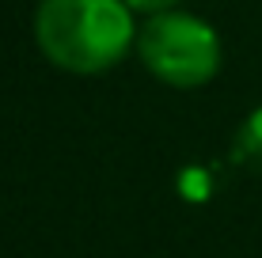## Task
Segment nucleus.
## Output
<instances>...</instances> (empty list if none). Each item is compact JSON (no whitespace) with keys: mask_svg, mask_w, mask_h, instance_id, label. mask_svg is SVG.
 Returning <instances> with one entry per match:
<instances>
[{"mask_svg":"<svg viewBox=\"0 0 262 258\" xmlns=\"http://www.w3.org/2000/svg\"><path fill=\"white\" fill-rule=\"evenodd\" d=\"M34 42L57 68L95 76L129 53L137 27L125 0H42L34 12Z\"/></svg>","mask_w":262,"mask_h":258,"instance_id":"obj_1","label":"nucleus"},{"mask_svg":"<svg viewBox=\"0 0 262 258\" xmlns=\"http://www.w3.org/2000/svg\"><path fill=\"white\" fill-rule=\"evenodd\" d=\"M137 53L156 80L171 87H198L221 68V38L205 19L186 12H160L137 31Z\"/></svg>","mask_w":262,"mask_h":258,"instance_id":"obj_2","label":"nucleus"},{"mask_svg":"<svg viewBox=\"0 0 262 258\" xmlns=\"http://www.w3.org/2000/svg\"><path fill=\"white\" fill-rule=\"evenodd\" d=\"M236 159L251 167H262V106L243 122L239 137H236Z\"/></svg>","mask_w":262,"mask_h":258,"instance_id":"obj_3","label":"nucleus"},{"mask_svg":"<svg viewBox=\"0 0 262 258\" xmlns=\"http://www.w3.org/2000/svg\"><path fill=\"white\" fill-rule=\"evenodd\" d=\"M133 15H160V12H171L179 0H125Z\"/></svg>","mask_w":262,"mask_h":258,"instance_id":"obj_4","label":"nucleus"}]
</instances>
